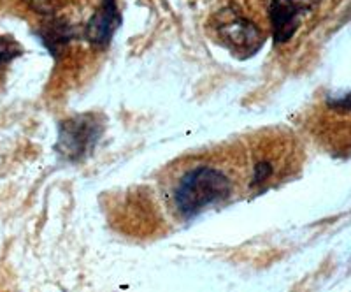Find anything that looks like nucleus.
I'll use <instances>...</instances> for the list:
<instances>
[{
    "instance_id": "nucleus-2",
    "label": "nucleus",
    "mask_w": 351,
    "mask_h": 292,
    "mask_svg": "<svg viewBox=\"0 0 351 292\" xmlns=\"http://www.w3.org/2000/svg\"><path fill=\"white\" fill-rule=\"evenodd\" d=\"M237 188L243 190L236 160L232 166L195 162L186 166L172 181L169 197L174 212L183 218H190L228 201Z\"/></svg>"
},
{
    "instance_id": "nucleus-4",
    "label": "nucleus",
    "mask_w": 351,
    "mask_h": 292,
    "mask_svg": "<svg viewBox=\"0 0 351 292\" xmlns=\"http://www.w3.org/2000/svg\"><path fill=\"white\" fill-rule=\"evenodd\" d=\"M318 5L319 0H269L267 20L276 43L285 45L293 39Z\"/></svg>"
},
{
    "instance_id": "nucleus-1",
    "label": "nucleus",
    "mask_w": 351,
    "mask_h": 292,
    "mask_svg": "<svg viewBox=\"0 0 351 292\" xmlns=\"http://www.w3.org/2000/svg\"><path fill=\"white\" fill-rule=\"evenodd\" d=\"M234 160L244 192L262 194L290 177L299 166V150L290 134L262 133Z\"/></svg>"
},
{
    "instance_id": "nucleus-5",
    "label": "nucleus",
    "mask_w": 351,
    "mask_h": 292,
    "mask_svg": "<svg viewBox=\"0 0 351 292\" xmlns=\"http://www.w3.org/2000/svg\"><path fill=\"white\" fill-rule=\"evenodd\" d=\"M97 136H99V128H97L95 120H90L88 116L67 122L60 136V144L64 150L62 153L77 159L95 143Z\"/></svg>"
},
{
    "instance_id": "nucleus-6",
    "label": "nucleus",
    "mask_w": 351,
    "mask_h": 292,
    "mask_svg": "<svg viewBox=\"0 0 351 292\" xmlns=\"http://www.w3.org/2000/svg\"><path fill=\"white\" fill-rule=\"evenodd\" d=\"M118 23H120V16L116 11L114 0H104V4L100 5L99 11L86 25V37L95 45H102L111 37Z\"/></svg>"
},
{
    "instance_id": "nucleus-7",
    "label": "nucleus",
    "mask_w": 351,
    "mask_h": 292,
    "mask_svg": "<svg viewBox=\"0 0 351 292\" xmlns=\"http://www.w3.org/2000/svg\"><path fill=\"white\" fill-rule=\"evenodd\" d=\"M16 55H20V46L14 41L0 37V67L12 60Z\"/></svg>"
},
{
    "instance_id": "nucleus-3",
    "label": "nucleus",
    "mask_w": 351,
    "mask_h": 292,
    "mask_svg": "<svg viewBox=\"0 0 351 292\" xmlns=\"http://www.w3.org/2000/svg\"><path fill=\"white\" fill-rule=\"evenodd\" d=\"M219 43L230 52L253 55L263 45L262 27L252 16L234 8L221 9L213 21Z\"/></svg>"
}]
</instances>
